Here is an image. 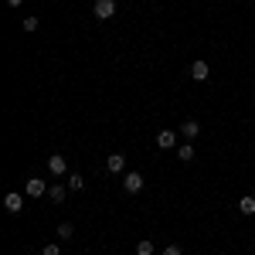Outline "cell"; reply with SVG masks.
Returning <instances> with one entry per match:
<instances>
[{
  "label": "cell",
  "instance_id": "cell-1",
  "mask_svg": "<svg viewBox=\"0 0 255 255\" xmlns=\"http://www.w3.org/2000/svg\"><path fill=\"white\" fill-rule=\"evenodd\" d=\"M92 14H96V20L116 17V0H96V3H92Z\"/></svg>",
  "mask_w": 255,
  "mask_h": 255
},
{
  "label": "cell",
  "instance_id": "cell-2",
  "mask_svg": "<svg viewBox=\"0 0 255 255\" xmlns=\"http://www.w3.org/2000/svg\"><path fill=\"white\" fill-rule=\"evenodd\" d=\"M143 184H146V180H143L139 170H129V174L123 177V191H126V194H139V191H143Z\"/></svg>",
  "mask_w": 255,
  "mask_h": 255
},
{
  "label": "cell",
  "instance_id": "cell-3",
  "mask_svg": "<svg viewBox=\"0 0 255 255\" xmlns=\"http://www.w3.org/2000/svg\"><path fill=\"white\" fill-rule=\"evenodd\" d=\"M3 208H7V215H20V211H24V197H20L17 191H10V194L3 197Z\"/></svg>",
  "mask_w": 255,
  "mask_h": 255
},
{
  "label": "cell",
  "instance_id": "cell-4",
  "mask_svg": "<svg viewBox=\"0 0 255 255\" xmlns=\"http://www.w3.org/2000/svg\"><path fill=\"white\" fill-rule=\"evenodd\" d=\"M191 79H194V82H208V79H211V65L197 58L194 65H191Z\"/></svg>",
  "mask_w": 255,
  "mask_h": 255
},
{
  "label": "cell",
  "instance_id": "cell-5",
  "mask_svg": "<svg viewBox=\"0 0 255 255\" xmlns=\"http://www.w3.org/2000/svg\"><path fill=\"white\" fill-rule=\"evenodd\" d=\"M106 170L109 174H123L126 170V153H109L106 157Z\"/></svg>",
  "mask_w": 255,
  "mask_h": 255
},
{
  "label": "cell",
  "instance_id": "cell-6",
  "mask_svg": "<svg viewBox=\"0 0 255 255\" xmlns=\"http://www.w3.org/2000/svg\"><path fill=\"white\" fill-rule=\"evenodd\" d=\"M48 187H51V184H44L41 177H31V180L24 184V191H27V197H41L44 191H48Z\"/></svg>",
  "mask_w": 255,
  "mask_h": 255
},
{
  "label": "cell",
  "instance_id": "cell-7",
  "mask_svg": "<svg viewBox=\"0 0 255 255\" xmlns=\"http://www.w3.org/2000/svg\"><path fill=\"white\" fill-rule=\"evenodd\" d=\"M157 146H160V150H174V146H177V133H174V129H160V133H157Z\"/></svg>",
  "mask_w": 255,
  "mask_h": 255
},
{
  "label": "cell",
  "instance_id": "cell-8",
  "mask_svg": "<svg viewBox=\"0 0 255 255\" xmlns=\"http://www.w3.org/2000/svg\"><path fill=\"white\" fill-rule=\"evenodd\" d=\"M48 170H51L55 177H65V174H68V163H65V157H61V153L48 157Z\"/></svg>",
  "mask_w": 255,
  "mask_h": 255
},
{
  "label": "cell",
  "instance_id": "cell-9",
  "mask_svg": "<svg viewBox=\"0 0 255 255\" xmlns=\"http://www.w3.org/2000/svg\"><path fill=\"white\" fill-rule=\"evenodd\" d=\"M180 133H184V139H194L197 133H201V123H197V119H184V126H180Z\"/></svg>",
  "mask_w": 255,
  "mask_h": 255
},
{
  "label": "cell",
  "instance_id": "cell-10",
  "mask_svg": "<svg viewBox=\"0 0 255 255\" xmlns=\"http://www.w3.org/2000/svg\"><path fill=\"white\" fill-rule=\"evenodd\" d=\"M65 194H68V184H51V187H48V197H51L55 204H61Z\"/></svg>",
  "mask_w": 255,
  "mask_h": 255
},
{
  "label": "cell",
  "instance_id": "cell-11",
  "mask_svg": "<svg viewBox=\"0 0 255 255\" xmlns=\"http://www.w3.org/2000/svg\"><path fill=\"white\" fill-rule=\"evenodd\" d=\"M238 211H242L245 218H252V215H255V197H252V194H245L242 201H238Z\"/></svg>",
  "mask_w": 255,
  "mask_h": 255
},
{
  "label": "cell",
  "instance_id": "cell-12",
  "mask_svg": "<svg viewBox=\"0 0 255 255\" xmlns=\"http://www.w3.org/2000/svg\"><path fill=\"white\" fill-rule=\"evenodd\" d=\"M177 157L184 160V163H191V160H194L197 153H194V146H191V143H184V146H180V150H177Z\"/></svg>",
  "mask_w": 255,
  "mask_h": 255
},
{
  "label": "cell",
  "instance_id": "cell-13",
  "mask_svg": "<svg viewBox=\"0 0 255 255\" xmlns=\"http://www.w3.org/2000/svg\"><path fill=\"white\" fill-rule=\"evenodd\" d=\"M65 184H68V191H82V187H85L82 174H68V180H65Z\"/></svg>",
  "mask_w": 255,
  "mask_h": 255
},
{
  "label": "cell",
  "instance_id": "cell-14",
  "mask_svg": "<svg viewBox=\"0 0 255 255\" xmlns=\"http://www.w3.org/2000/svg\"><path fill=\"white\" fill-rule=\"evenodd\" d=\"M157 249H153V242L150 238H143V242H136V255H153Z\"/></svg>",
  "mask_w": 255,
  "mask_h": 255
},
{
  "label": "cell",
  "instance_id": "cell-15",
  "mask_svg": "<svg viewBox=\"0 0 255 255\" xmlns=\"http://www.w3.org/2000/svg\"><path fill=\"white\" fill-rule=\"evenodd\" d=\"M75 235V225H72V221H61L58 225V238H72Z\"/></svg>",
  "mask_w": 255,
  "mask_h": 255
},
{
  "label": "cell",
  "instance_id": "cell-16",
  "mask_svg": "<svg viewBox=\"0 0 255 255\" xmlns=\"http://www.w3.org/2000/svg\"><path fill=\"white\" fill-rule=\"evenodd\" d=\"M20 27H24L27 34H31V31H38V17H24V24H20Z\"/></svg>",
  "mask_w": 255,
  "mask_h": 255
},
{
  "label": "cell",
  "instance_id": "cell-17",
  "mask_svg": "<svg viewBox=\"0 0 255 255\" xmlns=\"http://www.w3.org/2000/svg\"><path fill=\"white\" fill-rule=\"evenodd\" d=\"M41 255H61V249H58V245H44V249H41Z\"/></svg>",
  "mask_w": 255,
  "mask_h": 255
},
{
  "label": "cell",
  "instance_id": "cell-18",
  "mask_svg": "<svg viewBox=\"0 0 255 255\" xmlns=\"http://www.w3.org/2000/svg\"><path fill=\"white\" fill-rule=\"evenodd\" d=\"M163 255H184V252H180V245H167V249H163Z\"/></svg>",
  "mask_w": 255,
  "mask_h": 255
},
{
  "label": "cell",
  "instance_id": "cell-19",
  "mask_svg": "<svg viewBox=\"0 0 255 255\" xmlns=\"http://www.w3.org/2000/svg\"><path fill=\"white\" fill-rule=\"evenodd\" d=\"M20 3H24V0H7V7H20Z\"/></svg>",
  "mask_w": 255,
  "mask_h": 255
}]
</instances>
